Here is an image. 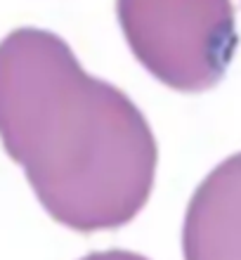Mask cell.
Returning a JSON list of instances; mask_svg holds the SVG:
<instances>
[{"instance_id":"1","label":"cell","mask_w":241,"mask_h":260,"mask_svg":"<svg viewBox=\"0 0 241 260\" xmlns=\"http://www.w3.org/2000/svg\"><path fill=\"white\" fill-rule=\"evenodd\" d=\"M0 142L43 208L76 232L118 230L152 197V125L52 31L24 26L0 41Z\"/></svg>"},{"instance_id":"2","label":"cell","mask_w":241,"mask_h":260,"mask_svg":"<svg viewBox=\"0 0 241 260\" xmlns=\"http://www.w3.org/2000/svg\"><path fill=\"white\" fill-rule=\"evenodd\" d=\"M116 17L135 59L187 95L215 88L239 45L232 0H116Z\"/></svg>"},{"instance_id":"3","label":"cell","mask_w":241,"mask_h":260,"mask_svg":"<svg viewBox=\"0 0 241 260\" xmlns=\"http://www.w3.org/2000/svg\"><path fill=\"white\" fill-rule=\"evenodd\" d=\"M185 260H241V151L196 187L182 232Z\"/></svg>"},{"instance_id":"4","label":"cell","mask_w":241,"mask_h":260,"mask_svg":"<svg viewBox=\"0 0 241 260\" xmlns=\"http://www.w3.org/2000/svg\"><path fill=\"white\" fill-rule=\"evenodd\" d=\"M83 260H147V258L135 253H125V251H107V253H92Z\"/></svg>"}]
</instances>
